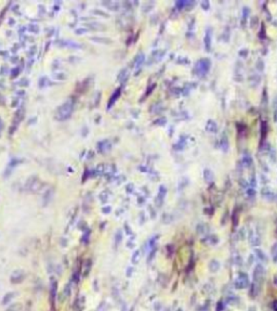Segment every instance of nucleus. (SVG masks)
<instances>
[{
    "label": "nucleus",
    "mask_w": 277,
    "mask_h": 311,
    "mask_svg": "<svg viewBox=\"0 0 277 311\" xmlns=\"http://www.w3.org/2000/svg\"><path fill=\"white\" fill-rule=\"evenodd\" d=\"M210 61L209 59H201L196 63V66H195V74L198 75V76H204L209 72V68H210Z\"/></svg>",
    "instance_id": "obj_1"
},
{
    "label": "nucleus",
    "mask_w": 277,
    "mask_h": 311,
    "mask_svg": "<svg viewBox=\"0 0 277 311\" xmlns=\"http://www.w3.org/2000/svg\"><path fill=\"white\" fill-rule=\"evenodd\" d=\"M73 112V103L72 102H66L64 103L62 106L59 108L57 114V117L60 119V121H64V119H67V118L70 116V114Z\"/></svg>",
    "instance_id": "obj_2"
},
{
    "label": "nucleus",
    "mask_w": 277,
    "mask_h": 311,
    "mask_svg": "<svg viewBox=\"0 0 277 311\" xmlns=\"http://www.w3.org/2000/svg\"><path fill=\"white\" fill-rule=\"evenodd\" d=\"M249 284V278H248V274H246L245 272H239L238 275H237L236 280H235V288L237 289H243V288H246Z\"/></svg>",
    "instance_id": "obj_3"
},
{
    "label": "nucleus",
    "mask_w": 277,
    "mask_h": 311,
    "mask_svg": "<svg viewBox=\"0 0 277 311\" xmlns=\"http://www.w3.org/2000/svg\"><path fill=\"white\" fill-rule=\"evenodd\" d=\"M263 275H264V269L261 264H257L254 268L253 272V284L261 287L262 285V281H263Z\"/></svg>",
    "instance_id": "obj_4"
},
{
    "label": "nucleus",
    "mask_w": 277,
    "mask_h": 311,
    "mask_svg": "<svg viewBox=\"0 0 277 311\" xmlns=\"http://www.w3.org/2000/svg\"><path fill=\"white\" fill-rule=\"evenodd\" d=\"M24 279H25V272L23 270H15L11 274V282L13 284H15V283H21Z\"/></svg>",
    "instance_id": "obj_5"
},
{
    "label": "nucleus",
    "mask_w": 277,
    "mask_h": 311,
    "mask_svg": "<svg viewBox=\"0 0 277 311\" xmlns=\"http://www.w3.org/2000/svg\"><path fill=\"white\" fill-rule=\"evenodd\" d=\"M50 298L52 306H55V299H57V282L55 279L51 280V288H50Z\"/></svg>",
    "instance_id": "obj_6"
},
{
    "label": "nucleus",
    "mask_w": 277,
    "mask_h": 311,
    "mask_svg": "<svg viewBox=\"0 0 277 311\" xmlns=\"http://www.w3.org/2000/svg\"><path fill=\"white\" fill-rule=\"evenodd\" d=\"M211 41H212V37H211V29L208 28L207 32H206V35H205L204 38V42H205V47L208 51L210 50V46H211Z\"/></svg>",
    "instance_id": "obj_7"
},
{
    "label": "nucleus",
    "mask_w": 277,
    "mask_h": 311,
    "mask_svg": "<svg viewBox=\"0 0 277 311\" xmlns=\"http://www.w3.org/2000/svg\"><path fill=\"white\" fill-rule=\"evenodd\" d=\"M15 295H16V293H14V292H9V293H7L4 296V298H2V305H8L15 297Z\"/></svg>",
    "instance_id": "obj_8"
},
{
    "label": "nucleus",
    "mask_w": 277,
    "mask_h": 311,
    "mask_svg": "<svg viewBox=\"0 0 277 311\" xmlns=\"http://www.w3.org/2000/svg\"><path fill=\"white\" fill-rule=\"evenodd\" d=\"M220 267H221L220 262H219L218 260H215V259L211 260L210 264H209V270H210L211 272H218L219 269H220Z\"/></svg>",
    "instance_id": "obj_9"
},
{
    "label": "nucleus",
    "mask_w": 277,
    "mask_h": 311,
    "mask_svg": "<svg viewBox=\"0 0 277 311\" xmlns=\"http://www.w3.org/2000/svg\"><path fill=\"white\" fill-rule=\"evenodd\" d=\"M254 253H256V256H257V257L259 258V259H260L262 262H265V264H266V262H267V257H266V255L264 254L263 251H261V249H259V248H256Z\"/></svg>",
    "instance_id": "obj_10"
},
{
    "label": "nucleus",
    "mask_w": 277,
    "mask_h": 311,
    "mask_svg": "<svg viewBox=\"0 0 277 311\" xmlns=\"http://www.w3.org/2000/svg\"><path fill=\"white\" fill-rule=\"evenodd\" d=\"M218 129V126L215 124V121H209L207 123V126H206V130L209 131V132H215Z\"/></svg>",
    "instance_id": "obj_11"
},
{
    "label": "nucleus",
    "mask_w": 277,
    "mask_h": 311,
    "mask_svg": "<svg viewBox=\"0 0 277 311\" xmlns=\"http://www.w3.org/2000/svg\"><path fill=\"white\" fill-rule=\"evenodd\" d=\"M144 62V54L143 53H139L137 55V57H135V60H134V65H135V67H139L142 65V63Z\"/></svg>",
    "instance_id": "obj_12"
},
{
    "label": "nucleus",
    "mask_w": 277,
    "mask_h": 311,
    "mask_svg": "<svg viewBox=\"0 0 277 311\" xmlns=\"http://www.w3.org/2000/svg\"><path fill=\"white\" fill-rule=\"evenodd\" d=\"M204 178L207 182H211V181L213 180V174H212V171H211L210 169H205Z\"/></svg>",
    "instance_id": "obj_13"
},
{
    "label": "nucleus",
    "mask_w": 277,
    "mask_h": 311,
    "mask_svg": "<svg viewBox=\"0 0 277 311\" xmlns=\"http://www.w3.org/2000/svg\"><path fill=\"white\" fill-rule=\"evenodd\" d=\"M166 194H167V189H166V187L165 185H160L159 187V194H158L157 198H159V200H161V201H164V198L166 196Z\"/></svg>",
    "instance_id": "obj_14"
},
{
    "label": "nucleus",
    "mask_w": 277,
    "mask_h": 311,
    "mask_svg": "<svg viewBox=\"0 0 277 311\" xmlns=\"http://www.w3.org/2000/svg\"><path fill=\"white\" fill-rule=\"evenodd\" d=\"M140 257H141L140 251H134L133 255H132V258H131V261H132V264H137V262L140 261Z\"/></svg>",
    "instance_id": "obj_15"
},
{
    "label": "nucleus",
    "mask_w": 277,
    "mask_h": 311,
    "mask_svg": "<svg viewBox=\"0 0 277 311\" xmlns=\"http://www.w3.org/2000/svg\"><path fill=\"white\" fill-rule=\"evenodd\" d=\"M119 94H120V89H118V90H116L115 92H114V96L112 98H110V104H108V106H112L114 104V102L118 99V97H119Z\"/></svg>",
    "instance_id": "obj_16"
},
{
    "label": "nucleus",
    "mask_w": 277,
    "mask_h": 311,
    "mask_svg": "<svg viewBox=\"0 0 277 311\" xmlns=\"http://www.w3.org/2000/svg\"><path fill=\"white\" fill-rule=\"evenodd\" d=\"M121 240H122V233H121V231H118L116 233V235H115V244H116V246L119 245Z\"/></svg>",
    "instance_id": "obj_17"
},
{
    "label": "nucleus",
    "mask_w": 277,
    "mask_h": 311,
    "mask_svg": "<svg viewBox=\"0 0 277 311\" xmlns=\"http://www.w3.org/2000/svg\"><path fill=\"white\" fill-rule=\"evenodd\" d=\"M227 147H228V142H227V139H226V138H223V139L221 140V149H222L224 152H226Z\"/></svg>",
    "instance_id": "obj_18"
},
{
    "label": "nucleus",
    "mask_w": 277,
    "mask_h": 311,
    "mask_svg": "<svg viewBox=\"0 0 277 311\" xmlns=\"http://www.w3.org/2000/svg\"><path fill=\"white\" fill-rule=\"evenodd\" d=\"M21 308H22L21 307V304H14L12 306H10L6 311H20Z\"/></svg>",
    "instance_id": "obj_19"
},
{
    "label": "nucleus",
    "mask_w": 277,
    "mask_h": 311,
    "mask_svg": "<svg viewBox=\"0 0 277 311\" xmlns=\"http://www.w3.org/2000/svg\"><path fill=\"white\" fill-rule=\"evenodd\" d=\"M244 163H245V166H247V167H249V166L252 164V159H251L250 155H246V156H245Z\"/></svg>",
    "instance_id": "obj_20"
},
{
    "label": "nucleus",
    "mask_w": 277,
    "mask_h": 311,
    "mask_svg": "<svg viewBox=\"0 0 277 311\" xmlns=\"http://www.w3.org/2000/svg\"><path fill=\"white\" fill-rule=\"evenodd\" d=\"M206 226L205 224H198V227H197V232L199 233V234H204L205 232H206Z\"/></svg>",
    "instance_id": "obj_21"
},
{
    "label": "nucleus",
    "mask_w": 277,
    "mask_h": 311,
    "mask_svg": "<svg viewBox=\"0 0 277 311\" xmlns=\"http://www.w3.org/2000/svg\"><path fill=\"white\" fill-rule=\"evenodd\" d=\"M274 116H275V121H277V97L274 100Z\"/></svg>",
    "instance_id": "obj_22"
},
{
    "label": "nucleus",
    "mask_w": 277,
    "mask_h": 311,
    "mask_svg": "<svg viewBox=\"0 0 277 311\" xmlns=\"http://www.w3.org/2000/svg\"><path fill=\"white\" fill-rule=\"evenodd\" d=\"M175 6H177L178 9H183V8L186 7V1H178Z\"/></svg>",
    "instance_id": "obj_23"
},
{
    "label": "nucleus",
    "mask_w": 277,
    "mask_h": 311,
    "mask_svg": "<svg viewBox=\"0 0 277 311\" xmlns=\"http://www.w3.org/2000/svg\"><path fill=\"white\" fill-rule=\"evenodd\" d=\"M157 238H158V236L157 235H155L152 240L150 241V247L153 249V248H155V244H156V241H157Z\"/></svg>",
    "instance_id": "obj_24"
},
{
    "label": "nucleus",
    "mask_w": 277,
    "mask_h": 311,
    "mask_svg": "<svg viewBox=\"0 0 277 311\" xmlns=\"http://www.w3.org/2000/svg\"><path fill=\"white\" fill-rule=\"evenodd\" d=\"M155 254H156V247L153 248V251H150V256H148V258H147V262H150V260H152V259L155 257Z\"/></svg>",
    "instance_id": "obj_25"
},
{
    "label": "nucleus",
    "mask_w": 277,
    "mask_h": 311,
    "mask_svg": "<svg viewBox=\"0 0 277 311\" xmlns=\"http://www.w3.org/2000/svg\"><path fill=\"white\" fill-rule=\"evenodd\" d=\"M237 301H238V298H237V297H228V298H227V302H228V304H230V305H232V304H236Z\"/></svg>",
    "instance_id": "obj_26"
},
{
    "label": "nucleus",
    "mask_w": 277,
    "mask_h": 311,
    "mask_svg": "<svg viewBox=\"0 0 277 311\" xmlns=\"http://www.w3.org/2000/svg\"><path fill=\"white\" fill-rule=\"evenodd\" d=\"M247 194H248V196H250V198H252V196H254V195H256V191H254L253 189H248V190H247Z\"/></svg>",
    "instance_id": "obj_27"
},
{
    "label": "nucleus",
    "mask_w": 277,
    "mask_h": 311,
    "mask_svg": "<svg viewBox=\"0 0 277 311\" xmlns=\"http://www.w3.org/2000/svg\"><path fill=\"white\" fill-rule=\"evenodd\" d=\"M201 7H203V9H205V10H208L209 7H210V4H209L208 1H204V2H201Z\"/></svg>",
    "instance_id": "obj_28"
},
{
    "label": "nucleus",
    "mask_w": 277,
    "mask_h": 311,
    "mask_svg": "<svg viewBox=\"0 0 277 311\" xmlns=\"http://www.w3.org/2000/svg\"><path fill=\"white\" fill-rule=\"evenodd\" d=\"M223 310V302H219L218 304V308H217V311H222Z\"/></svg>",
    "instance_id": "obj_29"
},
{
    "label": "nucleus",
    "mask_w": 277,
    "mask_h": 311,
    "mask_svg": "<svg viewBox=\"0 0 277 311\" xmlns=\"http://www.w3.org/2000/svg\"><path fill=\"white\" fill-rule=\"evenodd\" d=\"M248 54V50H241L240 52H239V55L240 57H246Z\"/></svg>",
    "instance_id": "obj_30"
},
{
    "label": "nucleus",
    "mask_w": 277,
    "mask_h": 311,
    "mask_svg": "<svg viewBox=\"0 0 277 311\" xmlns=\"http://www.w3.org/2000/svg\"><path fill=\"white\" fill-rule=\"evenodd\" d=\"M132 271H133V269H132V268H128V270H127V277H131V275H132Z\"/></svg>",
    "instance_id": "obj_31"
},
{
    "label": "nucleus",
    "mask_w": 277,
    "mask_h": 311,
    "mask_svg": "<svg viewBox=\"0 0 277 311\" xmlns=\"http://www.w3.org/2000/svg\"><path fill=\"white\" fill-rule=\"evenodd\" d=\"M103 213H104V214H108V213H110V206H108V207L103 208Z\"/></svg>",
    "instance_id": "obj_32"
},
{
    "label": "nucleus",
    "mask_w": 277,
    "mask_h": 311,
    "mask_svg": "<svg viewBox=\"0 0 277 311\" xmlns=\"http://www.w3.org/2000/svg\"><path fill=\"white\" fill-rule=\"evenodd\" d=\"M68 286H69V285H66V287H65V295H66V296H68V295L70 294V288L68 289Z\"/></svg>",
    "instance_id": "obj_33"
},
{
    "label": "nucleus",
    "mask_w": 277,
    "mask_h": 311,
    "mask_svg": "<svg viewBox=\"0 0 277 311\" xmlns=\"http://www.w3.org/2000/svg\"><path fill=\"white\" fill-rule=\"evenodd\" d=\"M257 67H259V70H262L264 68V64H261V65H260V61H259V62L257 63Z\"/></svg>",
    "instance_id": "obj_34"
},
{
    "label": "nucleus",
    "mask_w": 277,
    "mask_h": 311,
    "mask_svg": "<svg viewBox=\"0 0 277 311\" xmlns=\"http://www.w3.org/2000/svg\"><path fill=\"white\" fill-rule=\"evenodd\" d=\"M125 228H126V230H127V233H128V234H131V230L129 229V227H128L127 224L125 226Z\"/></svg>",
    "instance_id": "obj_35"
},
{
    "label": "nucleus",
    "mask_w": 277,
    "mask_h": 311,
    "mask_svg": "<svg viewBox=\"0 0 277 311\" xmlns=\"http://www.w3.org/2000/svg\"><path fill=\"white\" fill-rule=\"evenodd\" d=\"M248 311H257V309H256V307L252 306V307H250L249 309H248Z\"/></svg>",
    "instance_id": "obj_36"
},
{
    "label": "nucleus",
    "mask_w": 277,
    "mask_h": 311,
    "mask_svg": "<svg viewBox=\"0 0 277 311\" xmlns=\"http://www.w3.org/2000/svg\"><path fill=\"white\" fill-rule=\"evenodd\" d=\"M274 310H275V311H277V301H275V302H274Z\"/></svg>",
    "instance_id": "obj_37"
},
{
    "label": "nucleus",
    "mask_w": 277,
    "mask_h": 311,
    "mask_svg": "<svg viewBox=\"0 0 277 311\" xmlns=\"http://www.w3.org/2000/svg\"><path fill=\"white\" fill-rule=\"evenodd\" d=\"M131 187H132V184H129V185H128V192H131V191H132L131 190Z\"/></svg>",
    "instance_id": "obj_38"
},
{
    "label": "nucleus",
    "mask_w": 277,
    "mask_h": 311,
    "mask_svg": "<svg viewBox=\"0 0 277 311\" xmlns=\"http://www.w3.org/2000/svg\"><path fill=\"white\" fill-rule=\"evenodd\" d=\"M1 126H2V125H1V121H0V131H1Z\"/></svg>",
    "instance_id": "obj_39"
}]
</instances>
